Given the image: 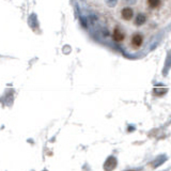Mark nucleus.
<instances>
[{
  "label": "nucleus",
  "instance_id": "f257e3e1",
  "mask_svg": "<svg viewBox=\"0 0 171 171\" xmlns=\"http://www.w3.org/2000/svg\"><path fill=\"white\" fill-rule=\"evenodd\" d=\"M143 44V36L140 33H135L132 38V45H133L135 48H139Z\"/></svg>",
  "mask_w": 171,
  "mask_h": 171
},
{
  "label": "nucleus",
  "instance_id": "f03ea898",
  "mask_svg": "<svg viewBox=\"0 0 171 171\" xmlns=\"http://www.w3.org/2000/svg\"><path fill=\"white\" fill-rule=\"evenodd\" d=\"M121 15H122V18L125 20H131L132 18H133L134 16V11L132 8L129 7H126L124 8V9L122 10V12H121Z\"/></svg>",
  "mask_w": 171,
  "mask_h": 171
},
{
  "label": "nucleus",
  "instance_id": "7ed1b4c3",
  "mask_svg": "<svg viewBox=\"0 0 171 171\" xmlns=\"http://www.w3.org/2000/svg\"><path fill=\"white\" fill-rule=\"evenodd\" d=\"M112 38L116 42H122V41L124 40V33L121 31V29L116 28L112 32Z\"/></svg>",
  "mask_w": 171,
  "mask_h": 171
},
{
  "label": "nucleus",
  "instance_id": "0eeeda50",
  "mask_svg": "<svg viewBox=\"0 0 171 171\" xmlns=\"http://www.w3.org/2000/svg\"><path fill=\"white\" fill-rule=\"evenodd\" d=\"M127 3H131V5H134V3H136V0H126Z\"/></svg>",
  "mask_w": 171,
  "mask_h": 171
},
{
  "label": "nucleus",
  "instance_id": "20e7f679",
  "mask_svg": "<svg viewBox=\"0 0 171 171\" xmlns=\"http://www.w3.org/2000/svg\"><path fill=\"white\" fill-rule=\"evenodd\" d=\"M145 22H147V16L145 14H138L135 18V25L136 26H142V25H145Z\"/></svg>",
  "mask_w": 171,
  "mask_h": 171
},
{
  "label": "nucleus",
  "instance_id": "39448f33",
  "mask_svg": "<svg viewBox=\"0 0 171 171\" xmlns=\"http://www.w3.org/2000/svg\"><path fill=\"white\" fill-rule=\"evenodd\" d=\"M148 5L151 9H156L160 5V0H148Z\"/></svg>",
  "mask_w": 171,
  "mask_h": 171
},
{
  "label": "nucleus",
  "instance_id": "423d86ee",
  "mask_svg": "<svg viewBox=\"0 0 171 171\" xmlns=\"http://www.w3.org/2000/svg\"><path fill=\"white\" fill-rule=\"evenodd\" d=\"M107 3V5L110 8H113V7H116L117 3H118V0H105Z\"/></svg>",
  "mask_w": 171,
  "mask_h": 171
}]
</instances>
